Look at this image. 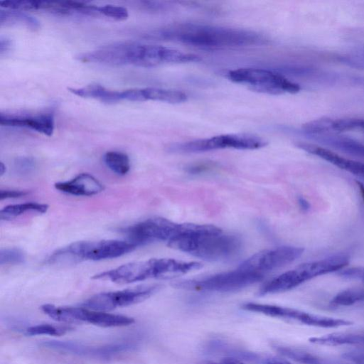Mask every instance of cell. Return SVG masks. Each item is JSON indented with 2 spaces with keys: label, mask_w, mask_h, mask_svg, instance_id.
<instances>
[{
  "label": "cell",
  "mask_w": 364,
  "mask_h": 364,
  "mask_svg": "<svg viewBox=\"0 0 364 364\" xmlns=\"http://www.w3.org/2000/svg\"><path fill=\"white\" fill-rule=\"evenodd\" d=\"M298 203L300 208L304 211H306L310 208L309 203L302 197H299L298 198Z\"/></svg>",
  "instance_id": "cell-37"
},
{
  "label": "cell",
  "mask_w": 364,
  "mask_h": 364,
  "mask_svg": "<svg viewBox=\"0 0 364 364\" xmlns=\"http://www.w3.org/2000/svg\"><path fill=\"white\" fill-rule=\"evenodd\" d=\"M188 225L183 233L167 242L168 246L210 261L232 257L241 247L239 237L224 234L218 227L194 223Z\"/></svg>",
  "instance_id": "cell-2"
},
{
  "label": "cell",
  "mask_w": 364,
  "mask_h": 364,
  "mask_svg": "<svg viewBox=\"0 0 364 364\" xmlns=\"http://www.w3.org/2000/svg\"><path fill=\"white\" fill-rule=\"evenodd\" d=\"M355 182L358 186V188H359L361 197L364 201V184L359 181H356Z\"/></svg>",
  "instance_id": "cell-39"
},
{
  "label": "cell",
  "mask_w": 364,
  "mask_h": 364,
  "mask_svg": "<svg viewBox=\"0 0 364 364\" xmlns=\"http://www.w3.org/2000/svg\"><path fill=\"white\" fill-rule=\"evenodd\" d=\"M0 4L1 9L23 11L42 10L43 8V1L36 0L1 1Z\"/></svg>",
  "instance_id": "cell-27"
},
{
  "label": "cell",
  "mask_w": 364,
  "mask_h": 364,
  "mask_svg": "<svg viewBox=\"0 0 364 364\" xmlns=\"http://www.w3.org/2000/svg\"><path fill=\"white\" fill-rule=\"evenodd\" d=\"M12 47V41L11 39L1 36L0 38V55L2 56L4 54L9 52Z\"/></svg>",
  "instance_id": "cell-36"
},
{
  "label": "cell",
  "mask_w": 364,
  "mask_h": 364,
  "mask_svg": "<svg viewBox=\"0 0 364 364\" xmlns=\"http://www.w3.org/2000/svg\"><path fill=\"white\" fill-rule=\"evenodd\" d=\"M348 357H350L351 358H353L354 360H355L357 362H361V361H364V354H360L359 355H355V354H348Z\"/></svg>",
  "instance_id": "cell-38"
},
{
  "label": "cell",
  "mask_w": 364,
  "mask_h": 364,
  "mask_svg": "<svg viewBox=\"0 0 364 364\" xmlns=\"http://www.w3.org/2000/svg\"><path fill=\"white\" fill-rule=\"evenodd\" d=\"M26 193L22 191L16 190H1L0 192V199L16 198L26 195Z\"/></svg>",
  "instance_id": "cell-35"
},
{
  "label": "cell",
  "mask_w": 364,
  "mask_h": 364,
  "mask_svg": "<svg viewBox=\"0 0 364 364\" xmlns=\"http://www.w3.org/2000/svg\"><path fill=\"white\" fill-rule=\"evenodd\" d=\"M48 208V205L46 204L34 202L13 204L1 209L0 211V217L1 220H10L28 211L45 213L47 212Z\"/></svg>",
  "instance_id": "cell-23"
},
{
  "label": "cell",
  "mask_w": 364,
  "mask_h": 364,
  "mask_svg": "<svg viewBox=\"0 0 364 364\" xmlns=\"http://www.w3.org/2000/svg\"><path fill=\"white\" fill-rule=\"evenodd\" d=\"M68 328L55 326L51 324H38L28 327L26 329V334L28 336L50 335L62 336L66 333Z\"/></svg>",
  "instance_id": "cell-28"
},
{
  "label": "cell",
  "mask_w": 364,
  "mask_h": 364,
  "mask_svg": "<svg viewBox=\"0 0 364 364\" xmlns=\"http://www.w3.org/2000/svg\"><path fill=\"white\" fill-rule=\"evenodd\" d=\"M263 277V274L237 268L202 278L178 281L173 286L192 291L230 292L249 287L262 280Z\"/></svg>",
  "instance_id": "cell-6"
},
{
  "label": "cell",
  "mask_w": 364,
  "mask_h": 364,
  "mask_svg": "<svg viewBox=\"0 0 364 364\" xmlns=\"http://www.w3.org/2000/svg\"><path fill=\"white\" fill-rule=\"evenodd\" d=\"M100 13L101 16L117 21L125 20L129 16V13L126 8L112 4L100 6Z\"/></svg>",
  "instance_id": "cell-30"
},
{
  "label": "cell",
  "mask_w": 364,
  "mask_h": 364,
  "mask_svg": "<svg viewBox=\"0 0 364 364\" xmlns=\"http://www.w3.org/2000/svg\"><path fill=\"white\" fill-rule=\"evenodd\" d=\"M41 345L48 348L68 353L99 359L108 360L121 353L134 350L136 344L132 342H120L100 346H87L74 341H48Z\"/></svg>",
  "instance_id": "cell-13"
},
{
  "label": "cell",
  "mask_w": 364,
  "mask_h": 364,
  "mask_svg": "<svg viewBox=\"0 0 364 364\" xmlns=\"http://www.w3.org/2000/svg\"><path fill=\"white\" fill-rule=\"evenodd\" d=\"M55 188L65 193L83 196H94L104 190L103 185L87 173H80L69 181L56 183Z\"/></svg>",
  "instance_id": "cell-17"
},
{
  "label": "cell",
  "mask_w": 364,
  "mask_h": 364,
  "mask_svg": "<svg viewBox=\"0 0 364 364\" xmlns=\"http://www.w3.org/2000/svg\"><path fill=\"white\" fill-rule=\"evenodd\" d=\"M68 90L77 96L92 98L107 103L122 100V91L110 90L99 84H90L79 88L70 87Z\"/></svg>",
  "instance_id": "cell-18"
},
{
  "label": "cell",
  "mask_w": 364,
  "mask_h": 364,
  "mask_svg": "<svg viewBox=\"0 0 364 364\" xmlns=\"http://www.w3.org/2000/svg\"><path fill=\"white\" fill-rule=\"evenodd\" d=\"M158 285L141 286L116 291L95 294L83 304L82 307L100 311H110L117 307L127 306L141 302L158 289Z\"/></svg>",
  "instance_id": "cell-10"
},
{
  "label": "cell",
  "mask_w": 364,
  "mask_h": 364,
  "mask_svg": "<svg viewBox=\"0 0 364 364\" xmlns=\"http://www.w3.org/2000/svg\"><path fill=\"white\" fill-rule=\"evenodd\" d=\"M25 253L18 248H4L0 251L1 264H18L23 263Z\"/></svg>",
  "instance_id": "cell-29"
},
{
  "label": "cell",
  "mask_w": 364,
  "mask_h": 364,
  "mask_svg": "<svg viewBox=\"0 0 364 364\" xmlns=\"http://www.w3.org/2000/svg\"><path fill=\"white\" fill-rule=\"evenodd\" d=\"M181 223L163 218H151L124 228L122 232L128 241L137 247L156 241H166L176 237L180 232Z\"/></svg>",
  "instance_id": "cell-9"
},
{
  "label": "cell",
  "mask_w": 364,
  "mask_h": 364,
  "mask_svg": "<svg viewBox=\"0 0 364 364\" xmlns=\"http://www.w3.org/2000/svg\"><path fill=\"white\" fill-rule=\"evenodd\" d=\"M332 129L335 132L358 130L364 135V119L344 118L333 119Z\"/></svg>",
  "instance_id": "cell-26"
},
{
  "label": "cell",
  "mask_w": 364,
  "mask_h": 364,
  "mask_svg": "<svg viewBox=\"0 0 364 364\" xmlns=\"http://www.w3.org/2000/svg\"><path fill=\"white\" fill-rule=\"evenodd\" d=\"M275 350L282 356L301 364H340L307 351L291 347L277 346Z\"/></svg>",
  "instance_id": "cell-22"
},
{
  "label": "cell",
  "mask_w": 364,
  "mask_h": 364,
  "mask_svg": "<svg viewBox=\"0 0 364 364\" xmlns=\"http://www.w3.org/2000/svg\"><path fill=\"white\" fill-rule=\"evenodd\" d=\"M145 37L204 50L234 49L268 43L264 35L252 30L197 23L168 25L146 33Z\"/></svg>",
  "instance_id": "cell-1"
},
{
  "label": "cell",
  "mask_w": 364,
  "mask_h": 364,
  "mask_svg": "<svg viewBox=\"0 0 364 364\" xmlns=\"http://www.w3.org/2000/svg\"><path fill=\"white\" fill-rule=\"evenodd\" d=\"M0 124L29 128L50 136L54 131L55 119L53 112H43L37 114H9L1 112Z\"/></svg>",
  "instance_id": "cell-15"
},
{
  "label": "cell",
  "mask_w": 364,
  "mask_h": 364,
  "mask_svg": "<svg viewBox=\"0 0 364 364\" xmlns=\"http://www.w3.org/2000/svg\"><path fill=\"white\" fill-rule=\"evenodd\" d=\"M313 278L314 277L309 263H303L267 282L260 289L259 294L265 295L289 291Z\"/></svg>",
  "instance_id": "cell-14"
},
{
  "label": "cell",
  "mask_w": 364,
  "mask_h": 364,
  "mask_svg": "<svg viewBox=\"0 0 364 364\" xmlns=\"http://www.w3.org/2000/svg\"><path fill=\"white\" fill-rule=\"evenodd\" d=\"M36 166L35 160L31 157L21 156L17 158L14 162V167L17 173L28 174L31 173Z\"/></svg>",
  "instance_id": "cell-31"
},
{
  "label": "cell",
  "mask_w": 364,
  "mask_h": 364,
  "mask_svg": "<svg viewBox=\"0 0 364 364\" xmlns=\"http://www.w3.org/2000/svg\"><path fill=\"white\" fill-rule=\"evenodd\" d=\"M338 274L349 279H358L364 283V267H355L342 269L339 271Z\"/></svg>",
  "instance_id": "cell-34"
},
{
  "label": "cell",
  "mask_w": 364,
  "mask_h": 364,
  "mask_svg": "<svg viewBox=\"0 0 364 364\" xmlns=\"http://www.w3.org/2000/svg\"><path fill=\"white\" fill-rule=\"evenodd\" d=\"M309 341L317 345L331 346L364 345V333H333L311 337Z\"/></svg>",
  "instance_id": "cell-19"
},
{
  "label": "cell",
  "mask_w": 364,
  "mask_h": 364,
  "mask_svg": "<svg viewBox=\"0 0 364 364\" xmlns=\"http://www.w3.org/2000/svg\"><path fill=\"white\" fill-rule=\"evenodd\" d=\"M226 77L233 82L268 95L296 93L301 89L299 85L289 80L282 74L262 68L233 69L227 73Z\"/></svg>",
  "instance_id": "cell-4"
},
{
  "label": "cell",
  "mask_w": 364,
  "mask_h": 364,
  "mask_svg": "<svg viewBox=\"0 0 364 364\" xmlns=\"http://www.w3.org/2000/svg\"><path fill=\"white\" fill-rule=\"evenodd\" d=\"M216 164L213 161H200L192 164L186 167V171L191 174H199L209 171L215 168Z\"/></svg>",
  "instance_id": "cell-33"
},
{
  "label": "cell",
  "mask_w": 364,
  "mask_h": 364,
  "mask_svg": "<svg viewBox=\"0 0 364 364\" xmlns=\"http://www.w3.org/2000/svg\"><path fill=\"white\" fill-rule=\"evenodd\" d=\"M242 308L246 311L260 313L272 317L295 320L311 326H315L317 318L316 314L278 305L248 302L244 304Z\"/></svg>",
  "instance_id": "cell-16"
},
{
  "label": "cell",
  "mask_w": 364,
  "mask_h": 364,
  "mask_svg": "<svg viewBox=\"0 0 364 364\" xmlns=\"http://www.w3.org/2000/svg\"><path fill=\"white\" fill-rule=\"evenodd\" d=\"M53 316L57 321L67 323L86 322L101 327H119L134 323V318L95 311L84 307L56 306Z\"/></svg>",
  "instance_id": "cell-11"
},
{
  "label": "cell",
  "mask_w": 364,
  "mask_h": 364,
  "mask_svg": "<svg viewBox=\"0 0 364 364\" xmlns=\"http://www.w3.org/2000/svg\"><path fill=\"white\" fill-rule=\"evenodd\" d=\"M0 24L5 25H21L29 29L36 31L39 29L41 23L33 16L23 11L1 9L0 10Z\"/></svg>",
  "instance_id": "cell-20"
},
{
  "label": "cell",
  "mask_w": 364,
  "mask_h": 364,
  "mask_svg": "<svg viewBox=\"0 0 364 364\" xmlns=\"http://www.w3.org/2000/svg\"><path fill=\"white\" fill-rule=\"evenodd\" d=\"M364 301V288H352L340 291L333 296L331 304L333 306H350Z\"/></svg>",
  "instance_id": "cell-25"
},
{
  "label": "cell",
  "mask_w": 364,
  "mask_h": 364,
  "mask_svg": "<svg viewBox=\"0 0 364 364\" xmlns=\"http://www.w3.org/2000/svg\"><path fill=\"white\" fill-rule=\"evenodd\" d=\"M5 170H6L5 166H4V164L1 162V164H0V173H1V176H2V175L4 173Z\"/></svg>",
  "instance_id": "cell-40"
},
{
  "label": "cell",
  "mask_w": 364,
  "mask_h": 364,
  "mask_svg": "<svg viewBox=\"0 0 364 364\" xmlns=\"http://www.w3.org/2000/svg\"><path fill=\"white\" fill-rule=\"evenodd\" d=\"M267 141L252 134H228L171 144L168 149L174 153H199L223 149H257Z\"/></svg>",
  "instance_id": "cell-7"
},
{
  "label": "cell",
  "mask_w": 364,
  "mask_h": 364,
  "mask_svg": "<svg viewBox=\"0 0 364 364\" xmlns=\"http://www.w3.org/2000/svg\"><path fill=\"white\" fill-rule=\"evenodd\" d=\"M136 247L128 240L79 241L58 250L52 255L49 260L51 262L62 258L95 261L112 259L132 252Z\"/></svg>",
  "instance_id": "cell-5"
},
{
  "label": "cell",
  "mask_w": 364,
  "mask_h": 364,
  "mask_svg": "<svg viewBox=\"0 0 364 364\" xmlns=\"http://www.w3.org/2000/svg\"><path fill=\"white\" fill-rule=\"evenodd\" d=\"M144 45V43L130 41L114 43L81 53L76 58L86 63L115 66L134 65L140 67Z\"/></svg>",
  "instance_id": "cell-8"
},
{
  "label": "cell",
  "mask_w": 364,
  "mask_h": 364,
  "mask_svg": "<svg viewBox=\"0 0 364 364\" xmlns=\"http://www.w3.org/2000/svg\"><path fill=\"white\" fill-rule=\"evenodd\" d=\"M103 160L107 166L118 175H125L130 169L129 158L123 152L107 151L105 154Z\"/></svg>",
  "instance_id": "cell-24"
},
{
  "label": "cell",
  "mask_w": 364,
  "mask_h": 364,
  "mask_svg": "<svg viewBox=\"0 0 364 364\" xmlns=\"http://www.w3.org/2000/svg\"><path fill=\"white\" fill-rule=\"evenodd\" d=\"M304 249L282 246L260 251L242 262L238 267L252 272L264 273L285 266L300 257Z\"/></svg>",
  "instance_id": "cell-12"
},
{
  "label": "cell",
  "mask_w": 364,
  "mask_h": 364,
  "mask_svg": "<svg viewBox=\"0 0 364 364\" xmlns=\"http://www.w3.org/2000/svg\"><path fill=\"white\" fill-rule=\"evenodd\" d=\"M200 262L170 258H154L129 262L95 275V279H107L129 284L148 279H171L201 268Z\"/></svg>",
  "instance_id": "cell-3"
},
{
  "label": "cell",
  "mask_w": 364,
  "mask_h": 364,
  "mask_svg": "<svg viewBox=\"0 0 364 364\" xmlns=\"http://www.w3.org/2000/svg\"><path fill=\"white\" fill-rule=\"evenodd\" d=\"M206 364H246L243 361L232 357H225L219 361H210ZM264 364H285L282 359L267 357Z\"/></svg>",
  "instance_id": "cell-32"
},
{
  "label": "cell",
  "mask_w": 364,
  "mask_h": 364,
  "mask_svg": "<svg viewBox=\"0 0 364 364\" xmlns=\"http://www.w3.org/2000/svg\"><path fill=\"white\" fill-rule=\"evenodd\" d=\"M143 93L145 101L153 100L171 104H178L184 102L188 100V96L185 92L173 89L146 87L143 88Z\"/></svg>",
  "instance_id": "cell-21"
}]
</instances>
